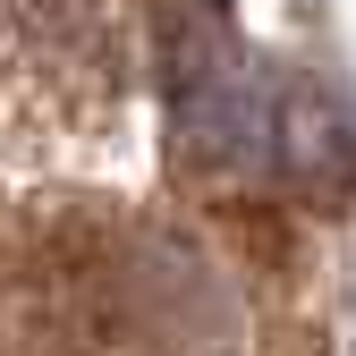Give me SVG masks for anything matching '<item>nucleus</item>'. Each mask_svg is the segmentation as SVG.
<instances>
[{
	"mask_svg": "<svg viewBox=\"0 0 356 356\" xmlns=\"http://www.w3.org/2000/svg\"><path fill=\"white\" fill-rule=\"evenodd\" d=\"M161 76L195 170L238 178V187H297L314 204H331L356 178V136L339 102L272 68L220 0H161Z\"/></svg>",
	"mask_w": 356,
	"mask_h": 356,
	"instance_id": "nucleus-1",
	"label": "nucleus"
}]
</instances>
